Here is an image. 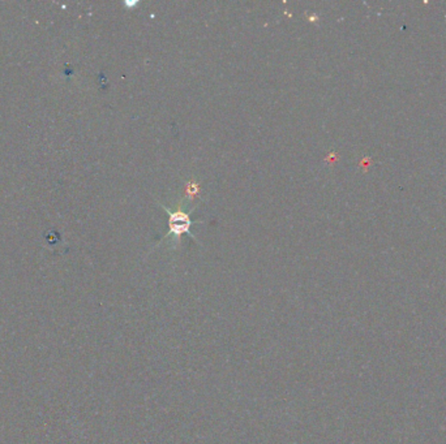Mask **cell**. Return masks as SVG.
I'll return each mask as SVG.
<instances>
[{"instance_id": "6da1fadb", "label": "cell", "mask_w": 446, "mask_h": 444, "mask_svg": "<svg viewBox=\"0 0 446 444\" xmlns=\"http://www.w3.org/2000/svg\"><path fill=\"white\" fill-rule=\"evenodd\" d=\"M165 211L170 215V219H168V227H170V232H168V236L173 235L175 236V238H179L183 233H188L193 240L195 236L192 235L191 227L192 224L195 222H192L190 215L187 213H184L183 210H175V211H171L168 207L163 206Z\"/></svg>"}]
</instances>
